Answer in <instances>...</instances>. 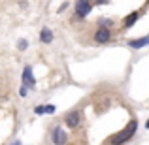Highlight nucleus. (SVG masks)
Segmentation results:
<instances>
[{
	"instance_id": "7ed1b4c3",
	"label": "nucleus",
	"mask_w": 149,
	"mask_h": 145,
	"mask_svg": "<svg viewBox=\"0 0 149 145\" xmlns=\"http://www.w3.org/2000/svg\"><path fill=\"white\" fill-rule=\"evenodd\" d=\"M111 40V30L108 26H100L98 30L95 32V42L96 44H108Z\"/></svg>"
},
{
	"instance_id": "423d86ee",
	"label": "nucleus",
	"mask_w": 149,
	"mask_h": 145,
	"mask_svg": "<svg viewBox=\"0 0 149 145\" xmlns=\"http://www.w3.org/2000/svg\"><path fill=\"white\" fill-rule=\"evenodd\" d=\"M128 45H130L132 49H142L149 45V36H143V38H138V40H130L128 42Z\"/></svg>"
},
{
	"instance_id": "ddd939ff",
	"label": "nucleus",
	"mask_w": 149,
	"mask_h": 145,
	"mask_svg": "<svg viewBox=\"0 0 149 145\" xmlns=\"http://www.w3.org/2000/svg\"><path fill=\"white\" fill-rule=\"evenodd\" d=\"M98 25H100V26H109V25H111V21H109V19H100Z\"/></svg>"
},
{
	"instance_id": "9b49d317",
	"label": "nucleus",
	"mask_w": 149,
	"mask_h": 145,
	"mask_svg": "<svg viewBox=\"0 0 149 145\" xmlns=\"http://www.w3.org/2000/svg\"><path fill=\"white\" fill-rule=\"evenodd\" d=\"M34 113H36V115H44L45 113V105H38V108L34 109Z\"/></svg>"
},
{
	"instance_id": "2eb2a0df",
	"label": "nucleus",
	"mask_w": 149,
	"mask_h": 145,
	"mask_svg": "<svg viewBox=\"0 0 149 145\" xmlns=\"http://www.w3.org/2000/svg\"><path fill=\"white\" fill-rule=\"evenodd\" d=\"M109 2V0H95V4H100V6H102V4H108Z\"/></svg>"
},
{
	"instance_id": "dca6fc26",
	"label": "nucleus",
	"mask_w": 149,
	"mask_h": 145,
	"mask_svg": "<svg viewBox=\"0 0 149 145\" xmlns=\"http://www.w3.org/2000/svg\"><path fill=\"white\" fill-rule=\"evenodd\" d=\"M147 128H149V121H147Z\"/></svg>"
},
{
	"instance_id": "20e7f679",
	"label": "nucleus",
	"mask_w": 149,
	"mask_h": 145,
	"mask_svg": "<svg viewBox=\"0 0 149 145\" xmlns=\"http://www.w3.org/2000/svg\"><path fill=\"white\" fill-rule=\"evenodd\" d=\"M66 124H68L70 128H76V126H79V121H81V115H79V111L77 109H74V111H68L66 113Z\"/></svg>"
},
{
	"instance_id": "0eeeda50",
	"label": "nucleus",
	"mask_w": 149,
	"mask_h": 145,
	"mask_svg": "<svg viewBox=\"0 0 149 145\" xmlns=\"http://www.w3.org/2000/svg\"><path fill=\"white\" fill-rule=\"evenodd\" d=\"M138 17H140V13H138V11H134V13H130V15H128V17H127V19L123 21V26H125V28H128V26H132V25H134L136 21H138Z\"/></svg>"
},
{
	"instance_id": "4468645a",
	"label": "nucleus",
	"mask_w": 149,
	"mask_h": 145,
	"mask_svg": "<svg viewBox=\"0 0 149 145\" xmlns=\"http://www.w3.org/2000/svg\"><path fill=\"white\" fill-rule=\"evenodd\" d=\"M53 111H55V105H51V104L45 105V113H53Z\"/></svg>"
},
{
	"instance_id": "f257e3e1",
	"label": "nucleus",
	"mask_w": 149,
	"mask_h": 145,
	"mask_svg": "<svg viewBox=\"0 0 149 145\" xmlns=\"http://www.w3.org/2000/svg\"><path fill=\"white\" fill-rule=\"evenodd\" d=\"M136 128H138V123H136V121H130V123L127 124V128H125V130H121L115 138L109 139V143H125V142H128V139L136 134Z\"/></svg>"
},
{
	"instance_id": "9d476101",
	"label": "nucleus",
	"mask_w": 149,
	"mask_h": 145,
	"mask_svg": "<svg viewBox=\"0 0 149 145\" xmlns=\"http://www.w3.org/2000/svg\"><path fill=\"white\" fill-rule=\"evenodd\" d=\"M26 47H29V42H26V40H19L17 42V49L19 51H25Z\"/></svg>"
},
{
	"instance_id": "f8f14e48",
	"label": "nucleus",
	"mask_w": 149,
	"mask_h": 145,
	"mask_svg": "<svg viewBox=\"0 0 149 145\" xmlns=\"http://www.w3.org/2000/svg\"><path fill=\"white\" fill-rule=\"evenodd\" d=\"M19 94H21V96H26V94H29V87H26L25 83H23V87H21V91H19Z\"/></svg>"
},
{
	"instance_id": "1a4fd4ad",
	"label": "nucleus",
	"mask_w": 149,
	"mask_h": 145,
	"mask_svg": "<svg viewBox=\"0 0 149 145\" xmlns=\"http://www.w3.org/2000/svg\"><path fill=\"white\" fill-rule=\"evenodd\" d=\"M40 40L44 42V44H51V42H53V32H51L49 28H44L40 32Z\"/></svg>"
},
{
	"instance_id": "39448f33",
	"label": "nucleus",
	"mask_w": 149,
	"mask_h": 145,
	"mask_svg": "<svg viewBox=\"0 0 149 145\" xmlns=\"http://www.w3.org/2000/svg\"><path fill=\"white\" fill-rule=\"evenodd\" d=\"M23 83L29 89L36 85V79H34V76H32V68H30V66H26V68L23 70Z\"/></svg>"
},
{
	"instance_id": "6e6552de",
	"label": "nucleus",
	"mask_w": 149,
	"mask_h": 145,
	"mask_svg": "<svg viewBox=\"0 0 149 145\" xmlns=\"http://www.w3.org/2000/svg\"><path fill=\"white\" fill-rule=\"evenodd\" d=\"M53 142L55 143H64L66 142V134L61 130V128H55V132H53Z\"/></svg>"
},
{
	"instance_id": "f03ea898",
	"label": "nucleus",
	"mask_w": 149,
	"mask_h": 145,
	"mask_svg": "<svg viewBox=\"0 0 149 145\" xmlns=\"http://www.w3.org/2000/svg\"><path fill=\"white\" fill-rule=\"evenodd\" d=\"M91 8H93L91 0H77L76 2V15L79 19H85L89 13H91Z\"/></svg>"
}]
</instances>
